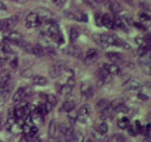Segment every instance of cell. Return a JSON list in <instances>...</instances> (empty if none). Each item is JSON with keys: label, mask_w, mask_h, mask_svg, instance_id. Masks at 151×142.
<instances>
[{"label": "cell", "mask_w": 151, "mask_h": 142, "mask_svg": "<svg viewBox=\"0 0 151 142\" xmlns=\"http://www.w3.org/2000/svg\"><path fill=\"white\" fill-rule=\"evenodd\" d=\"M97 57V51H96V49H88V52H86V60H85V62H93V61L95 60V58Z\"/></svg>", "instance_id": "cell-24"}, {"label": "cell", "mask_w": 151, "mask_h": 142, "mask_svg": "<svg viewBox=\"0 0 151 142\" xmlns=\"http://www.w3.org/2000/svg\"><path fill=\"white\" fill-rule=\"evenodd\" d=\"M4 38H6V40L10 41V42H12L14 44H17L21 47V44H23V41H24V38L23 36L17 32H14V31H4Z\"/></svg>", "instance_id": "cell-2"}, {"label": "cell", "mask_w": 151, "mask_h": 142, "mask_svg": "<svg viewBox=\"0 0 151 142\" xmlns=\"http://www.w3.org/2000/svg\"><path fill=\"white\" fill-rule=\"evenodd\" d=\"M138 98L142 99V101H147V100H148V97H147V95H142V93H139Z\"/></svg>", "instance_id": "cell-43"}, {"label": "cell", "mask_w": 151, "mask_h": 142, "mask_svg": "<svg viewBox=\"0 0 151 142\" xmlns=\"http://www.w3.org/2000/svg\"><path fill=\"white\" fill-rule=\"evenodd\" d=\"M103 66L109 74L111 75H119L121 73L120 67L116 65V63H111V64H103Z\"/></svg>", "instance_id": "cell-14"}, {"label": "cell", "mask_w": 151, "mask_h": 142, "mask_svg": "<svg viewBox=\"0 0 151 142\" xmlns=\"http://www.w3.org/2000/svg\"><path fill=\"white\" fill-rule=\"evenodd\" d=\"M113 25H114V27H118V28L123 29V31L127 32V27H126L125 22H124L122 17H120V16H118V15L114 16V19H113Z\"/></svg>", "instance_id": "cell-17"}, {"label": "cell", "mask_w": 151, "mask_h": 142, "mask_svg": "<svg viewBox=\"0 0 151 142\" xmlns=\"http://www.w3.org/2000/svg\"><path fill=\"white\" fill-rule=\"evenodd\" d=\"M32 71L30 70V68H27V70H24L22 73H21V76H22L23 78H30V77H32Z\"/></svg>", "instance_id": "cell-37"}, {"label": "cell", "mask_w": 151, "mask_h": 142, "mask_svg": "<svg viewBox=\"0 0 151 142\" xmlns=\"http://www.w3.org/2000/svg\"><path fill=\"white\" fill-rule=\"evenodd\" d=\"M97 130H98V133H103V135H106L108 131V125L106 123H101L98 125L97 127Z\"/></svg>", "instance_id": "cell-35"}, {"label": "cell", "mask_w": 151, "mask_h": 142, "mask_svg": "<svg viewBox=\"0 0 151 142\" xmlns=\"http://www.w3.org/2000/svg\"><path fill=\"white\" fill-rule=\"evenodd\" d=\"M112 140L113 141H125V138H124V137H122L121 136V135H116V136L113 137L112 138Z\"/></svg>", "instance_id": "cell-41"}, {"label": "cell", "mask_w": 151, "mask_h": 142, "mask_svg": "<svg viewBox=\"0 0 151 142\" xmlns=\"http://www.w3.org/2000/svg\"><path fill=\"white\" fill-rule=\"evenodd\" d=\"M12 1H16V2H19V3L26 2V0H12Z\"/></svg>", "instance_id": "cell-48"}, {"label": "cell", "mask_w": 151, "mask_h": 142, "mask_svg": "<svg viewBox=\"0 0 151 142\" xmlns=\"http://www.w3.org/2000/svg\"><path fill=\"white\" fill-rule=\"evenodd\" d=\"M96 24H97L98 26H101V17H99L98 15H96Z\"/></svg>", "instance_id": "cell-45"}, {"label": "cell", "mask_w": 151, "mask_h": 142, "mask_svg": "<svg viewBox=\"0 0 151 142\" xmlns=\"http://www.w3.org/2000/svg\"><path fill=\"white\" fill-rule=\"evenodd\" d=\"M136 44H138L139 47H144V48H148V41L144 39V38H140V37H137L135 39Z\"/></svg>", "instance_id": "cell-36"}, {"label": "cell", "mask_w": 151, "mask_h": 142, "mask_svg": "<svg viewBox=\"0 0 151 142\" xmlns=\"http://www.w3.org/2000/svg\"><path fill=\"white\" fill-rule=\"evenodd\" d=\"M101 25L106 26L107 28H113L114 25H113V19H111L108 14H104L101 16Z\"/></svg>", "instance_id": "cell-22"}, {"label": "cell", "mask_w": 151, "mask_h": 142, "mask_svg": "<svg viewBox=\"0 0 151 142\" xmlns=\"http://www.w3.org/2000/svg\"><path fill=\"white\" fill-rule=\"evenodd\" d=\"M47 101L49 102V103H50L52 106H54V105L57 104V98L54 95H49L47 97Z\"/></svg>", "instance_id": "cell-38"}, {"label": "cell", "mask_w": 151, "mask_h": 142, "mask_svg": "<svg viewBox=\"0 0 151 142\" xmlns=\"http://www.w3.org/2000/svg\"><path fill=\"white\" fill-rule=\"evenodd\" d=\"M106 57L110 61H112L113 63H116V62L122 60V54L119 53V52H107Z\"/></svg>", "instance_id": "cell-23"}, {"label": "cell", "mask_w": 151, "mask_h": 142, "mask_svg": "<svg viewBox=\"0 0 151 142\" xmlns=\"http://www.w3.org/2000/svg\"><path fill=\"white\" fill-rule=\"evenodd\" d=\"M126 1H129V0H126Z\"/></svg>", "instance_id": "cell-52"}, {"label": "cell", "mask_w": 151, "mask_h": 142, "mask_svg": "<svg viewBox=\"0 0 151 142\" xmlns=\"http://www.w3.org/2000/svg\"><path fill=\"white\" fill-rule=\"evenodd\" d=\"M57 131H58V125H57L56 120L52 119L50 122V124H49V136H50L51 138L56 137Z\"/></svg>", "instance_id": "cell-16"}, {"label": "cell", "mask_w": 151, "mask_h": 142, "mask_svg": "<svg viewBox=\"0 0 151 142\" xmlns=\"http://www.w3.org/2000/svg\"><path fill=\"white\" fill-rule=\"evenodd\" d=\"M60 95H64V97L68 98V97L71 95V92H73V88L66 84V85H64L63 87L60 88Z\"/></svg>", "instance_id": "cell-29"}, {"label": "cell", "mask_w": 151, "mask_h": 142, "mask_svg": "<svg viewBox=\"0 0 151 142\" xmlns=\"http://www.w3.org/2000/svg\"><path fill=\"white\" fill-rule=\"evenodd\" d=\"M138 62H139V64H140V66L142 67L147 68V70H150V57H148L147 53L140 55Z\"/></svg>", "instance_id": "cell-18"}, {"label": "cell", "mask_w": 151, "mask_h": 142, "mask_svg": "<svg viewBox=\"0 0 151 142\" xmlns=\"http://www.w3.org/2000/svg\"><path fill=\"white\" fill-rule=\"evenodd\" d=\"M67 68L66 66V62L65 61H57L56 63H54L52 66L50 67V71H49V74L52 78H57L62 75L63 71H65Z\"/></svg>", "instance_id": "cell-1"}, {"label": "cell", "mask_w": 151, "mask_h": 142, "mask_svg": "<svg viewBox=\"0 0 151 142\" xmlns=\"http://www.w3.org/2000/svg\"><path fill=\"white\" fill-rule=\"evenodd\" d=\"M109 8H110L111 12L113 13V14H118V13L122 10V8H121V6H120L118 2H111L110 4H109Z\"/></svg>", "instance_id": "cell-32"}, {"label": "cell", "mask_w": 151, "mask_h": 142, "mask_svg": "<svg viewBox=\"0 0 151 142\" xmlns=\"http://www.w3.org/2000/svg\"><path fill=\"white\" fill-rule=\"evenodd\" d=\"M66 1L67 0H52V2L55 4V6H57V7H62L63 4H65L66 3Z\"/></svg>", "instance_id": "cell-40"}, {"label": "cell", "mask_w": 151, "mask_h": 142, "mask_svg": "<svg viewBox=\"0 0 151 142\" xmlns=\"http://www.w3.org/2000/svg\"><path fill=\"white\" fill-rule=\"evenodd\" d=\"M116 124H118L119 128H121V129H126L129 125V120L127 117H121V118L118 119Z\"/></svg>", "instance_id": "cell-26"}, {"label": "cell", "mask_w": 151, "mask_h": 142, "mask_svg": "<svg viewBox=\"0 0 151 142\" xmlns=\"http://www.w3.org/2000/svg\"><path fill=\"white\" fill-rule=\"evenodd\" d=\"M135 125H136V126L134 127V128L136 129V131H137V133H139V131L142 130V125H140V123H139L138 120H136V122H135Z\"/></svg>", "instance_id": "cell-42"}, {"label": "cell", "mask_w": 151, "mask_h": 142, "mask_svg": "<svg viewBox=\"0 0 151 142\" xmlns=\"http://www.w3.org/2000/svg\"><path fill=\"white\" fill-rule=\"evenodd\" d=\"M98 76H99L101 82H104V84H108V82H110L111 80H112L111 74H109L107 71L105 70L104 66H103V64H101V67H99V71H98Z\"/></svg>", "instance_id": "cell-11"}, {"label": "cell", "mask_w": 151, "mask_h": 142, "mask_svg": "<svg viewBox=\"0 0 151 142\" xmlns=\"http://www.w3.org/2000/svg\"><path fill=\"white\" fill-rule=\"evenodd\" d=\"M10 80H11V76H10V74L6 71L0 73V88H2L6 85H8Z\"/></svg>", "instance_id": "cell-19"}, {"label": "cell", "mask_w": 151, "mask_h": 142, "mask_svg": "<svg viewBox=\"0 0 151 142\" xmlns=\"http://www.w3.org/2000/svg\"><path fill=\"white\" fill-rule=\"evenodd\" d=\"M139 16H140V17H142V19H145V20H150V16H149V15H145V14H139Z\"/></svg>", "instance_id": "cell-47"}, {"label": "cell", "mask_w": 151, "mask_h": 142, "mask_svg": "<svg viewBox=\"0 0 151 142\" xmlns=\"http://www.w3.org/2000/svg\"><path fill=\"white\" fill-rule=\"evenodd\" d=\"M125 87L129 91H139L142 89V84L137 79H129L126 82Z\"/></svg>", "instance_id": "cell-12"}, {"label": "cell", "mask_w": 151, "mask_h": 142, "mask_svg": "<svg viewBox=\"0 0 151 142\" xmlns=\"http://www.w3.org/2000/svg\"><path fill=\"white\" fill-rule=\"evenodd\" d=\"M28 90H29V88H24V87L17 89L15 91V93H14L12 97L13 103H17V102H21L22 100H24L25 97L27 95V93L29 92Z\"/></svg>", "instance_id": "cell-9"}, {"label": "cell", "mask_w": 151, "mask_h": 142, "mask_svg": "<svg viewBox=\"0 0 151 142\" xmlns=\"http://www.w3.org/2000/svg\"><path fill=\"white\" fill-rule=\"evenodd\" d=\"M32 82L36 86H47V79L41 75H35L32 76Z\"/></svg>", "instance_id": "cell-20"}, {"label": "cell", "mask_w": 151, "mask_h": 142, "mask_svg": "<svg viewBox=\"0 0 151 142\" xmlns=\"http://www.w3.org/2000/svg\"><path fill=\"white\" fill-rule=\"evenodd\" d=\"M40 24L41 21L39 20V17L35 12H29L26 15L25 25L27 28H37L38 26H40Z\"/></svg>", "instance_id": "cell-3"}, {"label": "cell", "mask_w": 151, "mask_h": 142, "mask_svg": "<svg viewBox=\"0 0 151 142\" xmlns=\"http://www.w3.org/2000/svg\"><path fill=\"white\" fill-rule=\"evenodd\" d=\"M35 13L38 15V17H39V20L41 21V23L42 22L45 23L47 21L52 19V13H51V11L45 9V8H37Z\"/></svg>", "instance_id": "cell-7"}, {"label": "cell", "mask_w": 151, "mask_h": 142, "mask_svg": "<svg viewBox=\"0 0 151 142\" xmlns=\"http://www.w3.org/2000/svg\"><path fill=\"white\" fill-rule=\"evenodd\" d=\"M60 130L63 135L65 136L67 141H73V133H75V130H73L71 124L67 125V124H62L60 125Z\"/></svg>", "instance_id": "cell-6"}, {"label": "cell", "mask_w": 151, "mask_h": 142, "mask_svg": "<svg viewBox=\"0 0 151 142\" xmlns=\"http://www.w3.org/2000/svg\"><path fill=\"white\" fill-rule=\"evenodd\" d=\"M91 105L90 104H84L80 107V110L78 112V117H77V120L81 122V123H86L90 114H91Z\"/></svg>", "instance_id": "cell-4"}, {"label": "cell", "mask_w": 151, "mask_h": 142, "mask_svg": "<svg viewBox=\"0 0 151 142\" xmlns=\"http://www.w3.org/2000/svg\"><path fill=\"white\" fill-rule=\"evenodd\" d=\"M1 127H2V119H1V116H0V129H1Z\"/></svg>", "instance_id": "cell-49"}, {"label": "cell", "mask_w": 151, "mask_h": 142, "mask_svg": "<svg viewBox=\"0 0 151 142\" xmlns=\"http://www.w3.org/2000/svg\"><path fill=\"white\" fill-rule=\"evenodd\" d=\"M51 36V39L55 42V44H63L65 41H64V37H63V35L60 34V33H56V34H53V35H50Z\"/></svg>", "instance_id": "cell-28"}, {"label": "cell", "mask_w": 151, "mask_h": 142, "mask_svg": "<svg viewBox=\"0 0 151 142\" xmlns=\"http://www.w3.org/2000/svg\"><path fill=\"white\" fill-rule=\"evenodd\" d=\"M0 10H6V4H4L2 1H0Z\"/></svg>", "instance_id": "cell-46"}, {"label": "cell", "mask_w": 151, "mask_h": 142, "mask_svg": "<svg viewBox=\"0 0 151 142\" xmlns=\"http://www.w3.org/2000/svg\"><path fill=\"white\" fill-rule=\"evenodd\" d=\"M69 53L71 54V55H73V57H76V58H81V55H82L81 50H80L79 48L75 47V46H73V47L69 48Z\"/></svg>", "instance_id": "cell-33"}, {"label": "cell", "mask_w": 151, "mask_h": 142, "mask_svg": "<svg viewBox=\"0 0 151 142\" xmlns=\"http://www.w3.org/2000/svg\"><path fill=\"white\" fill-rule=\"evenodd\" d=\"M109 103H110V102L108 101L107 99H101V100H99V101L96 103V109H97L98 111H101H101L104 110V109H106V107L109 105Z\"/></svg>", "instance_id": "cell-30"}, {"label": "cell", "mask_w": 151, "mask_h": 142, "mask_svg": "<svg viewBox=\"0 0 151 142\" xmlns=\"http://www.w3.org/2000/svg\"><path fill=\"white\" fill-rule=\"evenodd\" d=\"M12 87H13V85H11V84L9 82L8 85H6L4 87L1 88V90H0V99H1L2 101H6V100L10 98Z\"/></svg>", "instance_id": "cell-13"}, {"label": "cell", "mask_w": 151, "mask_h": 142, "mask_svg": "<svg viewBox=\"0 0 151 142\" xmlns=\"http://www.w3.org/2000/svg\"><path fill=\"white\" fill-rule=\"evenodd\" d=\"M94 93V89L90 84L83 82L81 85V97L83 100H88L92 98V95Z\"/></svg>", "instance_id": "cell-8"}, {"label": "cell", "mask_w": 151, "mask_h": 142, "mask_svg": "<svg viewBox=\"0 0 151 142\" xmlns=\"http://www.w3.org/2000/svg\"><path fill=\"white\" fill-rule=\"evenodd\" d=\"M1 29H2V27H1V22H0V31H1Z\"/></svg>", "instance_id": "cell-51"}, {"label": "cell", "mask_w": 151, "mask_h": 142, "mask_svg": "<svg viewBox=\"0 0 151 142\" xmlns=\"http://www.w3.org/2000/svg\"><path fill=\"white\" fill-rule=\"evenodd\" d=\"M92 1H94V2H101V1H104V0H92Z\"/></svg>", "instance_id": "cell-50"}, {"label": "cell", "mask_w": 151, "mask_h": 142, "mask_svg": "<svg viewBox=\"0 0 151 142\" xmlns=\"http://www.w3.org/2000/svg\"><path fill=\"white\" fill-rule=\"evenodd\" d=\"M145 135L146 136H150V125H147V126H146Z\"/></svg>", "instance_id": "cell-44"}, {"label": "cell", "mask_w": 151, "mask_h": 142, "mask_svg": "<svg viewBox=\"0 0 151 142\" xmlns=\"http://www.w3.org/2000/svg\"><path fill=\"white\" fill-rule=\"evenodd\" d=\"M65 16L68 17L70 20H75V21H83L85 22L86 21V15L84 13H79V12H75V11H71V10H66L64 12Z\"/></svg>", "instance_id": "cell-10"}, {"label": "cell", "mask_w": 151, "mask_h": 142, "mask_svg": "<svg viewBox=\"0 0 151 142\" xmlns=\"http://www.w3.org/2000/svg\"><path fill=\"white\" fill-rule=\"evenodd\" d=\"M93 40H94L97 44H99L101 47H104V48L109 47V46H108V44L104 41L101 34H94V35H93Z\"/></svg>", "instance_id": "cell-25"}, {"label": "cell", "mask_w": 151, "mask_h": 142, "mask_svg": "<svg viewBox=\"0 0 151 142\" xmlns=\"http://www.w3.org/2000/svg\"><path fill=\"white\" fill-rule=\"evenodd\" d=\"M32 54H35L38 58H43L47 54V51L41 44H32Z\"/></svg>", "instance_id": "cell-15"}, {"label": "cell", "mask_w": 151, "mask_h": 142, "mask_svg": "<svg viewBox=\"0 0 151 142\" xmlns=\"http://www.w3.org/2000/svg\"><path fill=\"white\" fill-rule=\"evenodd\" d=\"M113 110L116 111V112H118V113H123V114H126V113H129V107L126 106L125 104H123V103H120V104L116 105Z\"/></svg>", "instance_id": "cell-31"}, {"label": "cell", "mask_w": 151, "mask_h": 142, "mask_svg": "<svg viewBox=\"0 0 151 142\" xmlns=\"http://www.w3.org/2000/svg\"><path fill=\"white\" fill-rule=\"evenodd\" d=\"M67 85L70 86L71 88H73L75 85H76L75 78H73V77H68V78H67Z\"/></svg>", "instance_id": "cell-39"}, {"label": "cell", "mask_w": 151, "mask_h": 142, "mask_svg": "<svg viewBox=\"0 0 151 142\" xmlns=\"http://www.w3.org/2000/svg\"><path fill=\"white\" fill-rule=\"evenodd\" d=\"M0 22H1L2 31H11L17 24L19 19H17V16H11L9 19H6L3 20V21H0Z\"/></svg>", "instance_id": "cell-5"}, {"label": "cell", "mask_w": 151, "mask_h": 142, "mask_svg": "<svg viewBox=\"0 0 151 142\" xmlns=\"http://www.w3.org/2000/svg\"><path fill=\"white\" fill-rule=\"evenodd\" d=\"M13 113H14V117H15V118H24V117L26 116L25 110H24L23 106H19V107H16V109H14Z\"/></svg>", "instance_id": "cell-27"}, {"label": "cell", "mask_w": 151, "mask_h": 142, "mask_svg": "<svg viewBox=\"0 0 151 142\" xmlns=\"http://www.w3.org/2000/svg\"><path fill=\"white\" fill-rule=\"evenodd\" d=\"M76 107V102L73 101V100H70V99H68L66 102H64L63 105H62V111L63 112H71V111L73 110Z\"/></svg>", "instance_id": "cell-21"}, {"label": "cell", "mask_w": 151, "mask_h": 142, "mask_svg": "<svg viewBox=\"0 0 151 142\" xmlns=\"http://www.w3.org/2000/svg\"><path fill=\"white\" fill-rule=\"evenodd\" d=\"M79 37V32L76 28H70L69 32V38L70 41H76Z\"/></svg>", "instance_id": "cell-34"}]
</instances>
